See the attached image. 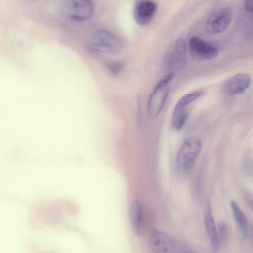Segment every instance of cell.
Segmentation results:
<instances>
[{
	"label": "cell",
	"mask_w": 253,
	"mask_h": 253,
	"mask_svg": "<svg viewBox=\"0 0 253 253\" xmlns=\"http://www.w3.org/2000/svg\"><path fill=\"white\" fill-rule=\"evenodd\" d=\"M202 149V142L197 136L187 138L182 144L177 155L175 168L177 176L185 178L193 167Z\"/></svg>",
	"instance_id": "1"
},
{
	"label": "cell",
	"mask_w": 253,
	"mask_h": 253,
	"mask_svg": "<svg viewBox=\"0 0 253 253\" xmlns=\"http://www.w3.org/2000/svg\"><path fill=\"white\" fill-rule=\"evenodd\" d=\"M89 48L94 51L104 53H116L122 47L120 39L114 33L106 30H98L91 36Z\"/></svg>",
	"instance_id": "2"
},
{
	"label": "cell",
	"mask_w": 253,
	"mask_h": 253,
	"mask_svg": "<svg viewBox=\"0 0 253 253\" xmlns=\"http://www.w3.org/2000/svg\"><path fill=\"white\" fill-rule=\"evenodd\" d=\"M170 72L163 77L156 84L148 101V112L155 118L161 112L169 92V83L174 78Z\"/></svg>",
	"instance_id": "3"
},
{
	"label": "cell",
	"mask_w": 253,
	"mask_h": 253,
	"mask_svg": "<svg viewBox=\"0 0 253 253\" xmlns=\"http://www.w3.org/2000/svg\"><path fill=\"white\" fill-rule=\"evenodd\" d=\"M150 244L154 253H191L192 251L168 234L156 229L151 232Z\"/></svg>",
	"instance_id": "4"
},
{
	"label": "cell",
	"mask_w": 253,
	"mask_h": 253,
	"mask_svg": "<svg viewBox=\"0 0 253 253\" xmlns=\"http://www.w3.org/2000/svg\"><path fill=\"white\" fill-rule=\"evenodd\" d=\"M202 91H196L183 96L176 104L171 117V127L179 131L185 124L188 116L187 107L190 104L200 97Z\"/></svg>",
	"instance_id": "5"
},
{
	"label": "cell",
	"mask_w": 253,
	"mask_h": 253,
	"mask_svg": "<svg viewBox=\"0 0 253 253\" xmlns=\"http://www.w3.org/2000/svg\"><path fill=\"white\" fill-rule=\"evenodd\" d=\"M63 9L71 20L81 22L88 20L92 17L94 5L90 0H73L66 1Z\"/></svg>",
	"instance_id": "6"
},
{
	"label": "cell",
	"mask_w": 253,
	"mask_h": 253,
	"mask_svg": "<svg viewBox=\"0 0 253 253\" xmlns=\"http://www.w3.org/2000/svg\"><path fill=\"white\" fill-rule=\"evenodd\" d=\"M232 17L233 11L229 7H223L214 11L206 22L207 33L215 35L224 31L230 25Z\"/></svg>",
	"instance_id": "7"
},
{
	"label": "cell",
	"mask_w": 253,
	"mask_h": 253,
	"mask_svg": "<svg viewBox=\"0 0 253 253\" xmlns=\"http://www.w3.org/2000/svg\"><path fill=\"white\" fill-rule=\"evenodd\" d=\"M189 48L192 58L197 61H207L216 58L218 50L201 38L193 36L189 42Z\"/></svg>",
	"instance_id": "8"
},
{
	"label": "cell",
	"mask_w": 253,
	"mask_h": 253,
	"mask_svg": "<svg viewBox=\"0 0 253 253\" xmlns=\"http://www.w3.org/2000/svg\"><path fill=\"white\" fill-rule=\"evenodd\" d=\"M157 5L151 0L137 1L133 8V16L136 23L141 26L149 24L154 18Z\"/></svg>",
	"instance_id": "9"
},
{
	"label": "cell",
	"mask_w": 253,
	"mask_h": 253,
	"mask_svg": "<svg viewBox=\"0 0 253 253\" xmlns=\"http://www.w3.org/2000/svg\"><path fill=\"white\" fill-rule=\"evenodd\" d=\"M251 77L248 73H238L224 81L222 85V91L228 94H242L248 88Z\"/></svg>",
	"instance_id": "10"
},
{
	"label": "cell",
	"mask_w": 253,
	"mask_h": 253,
	"mask_svg": "<svg viewBox=\"0 0 253 253\" xmlns=\"http://www.w3.org/2000/svg\"><path fill=\"white\" fill-rule=\"evenodd\" d=\"M129 216L133 232L136 235L140 236L144 226V214L143 205L139 200H134L130 204Z\"/></svg>",
	"instance_id": "11"
},
{
	"label": "cell",
	"mask_w": 253,
	"mask_h": 253,
	"mask_svg": "<svg viewBox=\"0 0 253 253\" xmlns=\"http://www.w3.org/2000/svg\"><path fill=\"white\" fill-rule=\"evenodd\" d=\"M204 224L210 239L212 253H216L219 247L217 229L212 214L211 206L207 203L204 212Z\"/></svg>",
	"instance_id": "12"
},
{
	"label": "cell",
	"mask_w": 253,
	"mask_h": 253,
	"mask_svg": "<svg viewBox=\"0 0 253 253\" xmlns=\"http://www.w3.org/2000/svg\"><path fill=\"white\" fill-rule=\"evenodd\" d=\"M230 206L235 220L242 236L245 238H247L249 234V224L245 214L235 201L231 202Z\"/></svg>",
	"instance_id": "13"
},
{
	"label": "cell",
	"mask_w": 253,
	"mask_h": 253,
	"mask_svg": "<svg viewBox=\"0 0 253 253\" xmlns=\"http://www.w3.org/2000/svg\"><path fill=\"white\" fill-rule=\"evenodd\" d=\"M217 234L219 246H224L227 243L229 236V227L226 222L220 221L218 223Z\"/></svg>",
	"instance_id": "14"
},
{
	"label": "cell",
	"mask_w": 253,
	"mask_h": 253,
	"mask_svg": "<svg viewBox=\"0 0 253 253\" xmlns=\"http://www.w3.org/2000/svg\"><path fill=\"white\" fill-rule=\"evenodd\" d=\"M124 67V64L121 61L112 62L108 66L110 73L114 76H117L119 74L123 69Z\"/></svg>",
	"instance_id": "15"
},
{
	"label": "cell",
	"mask_w": 253,
	"mask_h": 253,
	"mask_svg": "<svg viewBox=\"0 0 253 253\" xmlns=\"http://www.w3.org/2000/svg\"><path fill=\"white\" fill-rule=\"evenodd\" d=\"M175 50L176 53L179 55H185L186 45L183 38L179 37L176 39L175 44Z\"/></svg>",
	"instance_id": "16"
},
{
	"label": "cell",
	"mask_w": 253,
	"mask_h": 253,
	"mask_svg": "<svg viewBox=\"0 0 253 253\" xmlns=\"http://www.w3.org/2000/svg\"><path fill=\"white\" fill-rule=\"evenodd\" d=\"M245 200L250 208L253 211V196L249 193L244 195Z\"/></svg>",
	"instance_id": "17"
},
{
	"label": "cell",
	"mask_w": 253,
	"mask_h": 253,
	"mask_svg": "<svg viewBox=\"0 0 253 253\" xmlns=\"http://www.w3.org/2000/svg\"><path fill=\"white\" fill-rule=\"evenodd\" d=\"M244 7L248 12H253V0H247L245 1Z\"/></svg>",
	"instance_id": "18"
},
{
	"label": "cell",
	"mask_w": 253,
	"mask_h": 253,
	"mask_svg": "<svg viewBox=\"0 0 253 253\" xmlns=\"http://www.w3.org/2000/svg\"><path fill=\"white\" fill-rule=\"evenodd\" d=\"M191 253H197V252H195V251H194L192 250V251H191Z\"/></svg>",
	"instance_id": "19"
},
{
	"label": "cell",
	"mask_w": 253,
	"mask_h": 253,
	"mask_svg": "<svg viewBox=\"0 0 253 253\" xmlns=\"http://www.w3.org/2000/svg\"><path fill=\"white\" fill-rule=\"evenodd\" d=\"M253 236H252V238H253Z\"/></svg>",
	"instance_id": "20"
}]
</instances>
